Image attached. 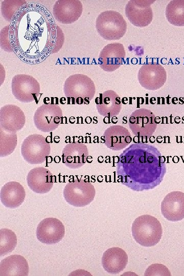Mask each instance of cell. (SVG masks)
Wrapping results in <instances>:
<instances>
[{
	"label": "cell",
	"instance_id": "19",
	"mask_svg": "<svg viewBox=\"0 0 184 276\" xmlns=\"http://www.w3.org/2000/svg\"><path fill=\"white\" fill-rule=\"evenodd\" d=\"M88 156V148L82 143H68L62 151V163L71 169H77L83 166Z\"/></svg>",
	"mask_w": 184,
	"mask_h": 276
},
{
	"label": "cell",
	"instance_id": "7",
	"mask_svg": "<svg viewBox=\"0 0 184 276\" xmlns=\"http://www.w3.org/2000/svg\"><path fill=\"white\" fill-rule=\"evenodd\" d=\"M96 191L94 186L85 179H76L68 183L63 189V197L70 205L83 207L94 199Z\"/></svg>",
	"mask_w": 184,
	"mask_h": 276
},
{
	"label": "cell",
	"instance_id": "11",
	"mask_svg": "<svg viewBox=\"0 0 184 276\" xmlns=\"http://www.w3.org/2000/svg\"><path fill=\"white\" fill-rule=\"evenodd\" d=\"M128 123L134 134L147 138L153 134L157 126L155 116L146 108L134 111L130 116Z\"/></svg>",
	"mask_w": 184,
	"mask_h": 276
},
{
	"label": "cell",
	"instance_id": "9",
	"mask_svg": "<svg viewBox=\"0 0 184 276\" xmlns=\"http://www.w3.org/2000/svg\"><path fill=\"white\" fill-rule=\"evenodd\" d=\"M62 111L57 104H43L36 110L33 117L35 127L43 132H50L59 126Z\"/></svg>",
	"mask_w": 184,
	"mask_h": 276
},
{
	"label": "cell",
	"instance_id": "6",
	"mask_svg": "<svg viewBox=\"0 0 184 276\" xmlns=\"http://www.w3.org/2000/svg\"><path fill=\"white\" fill-rule=\"evenodd\" d=\"M50 152V144L41 134L29 135L24 139L21 144V155L24 159L30 164H42Z\"/></svg>",
	"mask_w": 184,
	"mask_h": 276
},
{
	"label": "cell",
	"instance_id": "17",
	"mask_svg": "<svg viewBox=\"0 0 184 276\" xmlns=\"http://www.w3.org/2000/svg\"><path fill=\"white\" fill-rule=\"evenodd\" d=\"M161 212L169 221L182 220L184 218V193L173 191L166 195L161 203Z\"/></svg>",
	"mask_w": 184,
	"mask_h": 276
},
{
	"label": "cell",
	"instance_id": "23",
	"mask_svg": "<svg viewBox=\"0 0 184 276\" xmlns=\"http://www.w3.org/2000/svg\"><path fill=\"white\" fill-rule=\"evenodd\" d=\"M25 197L24 187L17 181H9L1 189V202L6 208L15 209L18 207L24 201Z\"/></svg>",
	"mask_w": 184,
	"mask_h": 276
},
{
	"label": "cell",
	"instance_id": "2",
	"mask_svg": "<svg viewBox=\"0 0 184 276\" xmlns=\"http://www.w3.org/2000/svg\"><path fill=\"white\" fill-rule=\"evenodd\" d=\"M25 11L31 28L22 11L15 23V48L23 56L32 59H36H36L41 58L50 52V39L34 34L50 32L52 25L41 10L32 7Z\"/></svg>",
	"mask_w": 184,
	"mask_h": 276
},
{
	"label": "cell",
	"instance_id": "22",
	"mask_svg": "<svg viewBox=\"0 0 184 276\" xmlns=\"http://www.w3.org/2000/svg\"><path fill=\"white\" fill-rule=\"evenodd\" d=\"M105 145L110 149L118 151L127 146L131 142L129 130L121 125H113L104 133Z\"/></svg>",
	"mask_w": 184,
	"mask_h": 276
},
{
	"label": "cell",
	"instance_id": "33",
	"mask_svg": "<svg viewBox=\"0 0 184 276\" xmlns=\"http://www.w3.org/2000/svg\"><path fill=\"white\" fill-rule=\"evenodd\" d=\"M127 98L126 97H124L122 100V102L123 104H126L127 103Z\"/></svg>",
	"mask_w": 184,
	"mask_h": 276
},
{
	"label": "cell",
	"instance_id": "16",
	"mask_svg": "<svg viewBox=\"0 0 184 276\" xmlns=\"http://www.w3.org/2000/svg\"><path fill=\"white\" fill-rule=\"evenodd\" d=\"M25 115L20 107L13 104H7L0 110L1 128L9 133H16L24 126Z\"/></svg>",
	"mask_w": 184,
	"mask_h": 276
},
{
	"label": "cell",
	"instance_id": "25",
	"mask_svg": "<svg viewBox=\"0 0 184 276\" xmlns=\"http://www.w3.org/2000/svg\"><path fill=\"white\" fill-rule=\"evenodd\" d=\"M165 15L171 25L184 26V0L170 1L166 7Z\"/></svg>",
	"mask_w": 184,
	"mask_h": 276
},
{
	"label": "cell",
	"instance_id": "21",
	"mask_svg": "<svg viewBox=\"0 0 184 276\" xmlns=\"http://www.w3.org/2000/svg\"><path fill=\"white\" fill-rule=\"evenodd\" d=\"M99 113L109 119L118 116L121 109L120 97L112 90H107L100 94L95 99Z\"/></svg>",
	"mask_w": 184,
	"mask_h": 276
},
{
	"label": "cell",
	"instance_id": "24",
	"mask_svg": "<svg viewBox=\"0 0 184 276\" xmlns=\"http://www.w3.org/2000/svg\"><path fill=\"white\" fill-rule=\"evenodd\" d=\"M28 273V262L22 256L12 255L1 261V276H27Z\"/></svg>",
	"mask_w": 184,
	"mask_h": 276
},
{
	"label": "cell",
	"instance_id": "4",
	"mask_svg": "<svg viewBox=\"0 0 184 276\" xmlns=\"http://www.w3.org/2000/svg\"><path fill=\"white\" fill-rule=\"evenodd\" d=\"M163 234L160 222L155 217L144 215L137 217L132 225V235L140 245L151 247L156 245Z\"/></svg>",
	"mask_w": 184,
	"mask_h": 276
},
{
	"label": "cell",
	"instance_id": "14",
	"mask_svg": "<svg viewBox=\"0 0 184 276\" xmlns=\"http://www.w3.org/2000/svg\"><path fill=\"white\" fill-rule=\"evenodd\" d=\"M125 55L123 44L118 42L109 43L101 51L98 63L104 71L113 72L123 64Z\"/></svg>",
	"mask_w": 184,
	"mask_h": 276
},
{
	"label": "cell",
	"instance_id": "10",
	"mask_svg": "<svg viewBox=\"0 0 184 276\" xmlns=\"http://www.w3.org/2000/svg\"><path fill=\"white\" fill-rule=\"evenodd\" d=\"M154 0H130L125 7V14L133 26L144 27L148 26L153 19L151 5Z\"/></svg>",
	"mask_w": 184,
	"mask_h": 276
},
{
	"label": "cell",
	"instance_id": "3",
	"mask_svg": "<svg viewBox=\"0 0 184 276\" xmlns=\"http://www.w3.org/2000/svg\"><path fill=\"white\" fill-rule=\"evenodd\" d=\"M63 91L71 104H88L95 95V85L87 75L76 74L65 80Z\"/></svg>",
	"mask_w": 184,
	"mask_h": 276
},
{
	"label": "cell",
	"instance_id": "27",
	"mask_svg": "<svg viewBox=\"0 0 184 276\" xmlns=\"http://www.w3.org/2000/svg\"><path fill=\"white\" fill-rule=\"evenodd\" d=\"M27 2L24 0H5L2 2L1 11L3 17L8 21H11Z\"/></svg>",
	"mask_w": 184,
	"mask_h": 276
},
{
	"label": "cell",
	"instance_id": "13",
	"mask_svg": "<svg viewBox=\"0 0 184 276\" xmlns=\"http://www.w3.org/2000/svg\"><path fill=\"white\" fill-rule=\"evenodd\" d=\"M65 234L63 223L55 218H47L38 224L36 235L37 239L42 243L53 244L60 242Z\"/></svg>",
	"mask_w": 184,
	"mask_h": 276
},
{
	"label": "cell",
	"instance_id": "29",
	"mask_svg": "<svg viewBox=\"0 0 184 276\" xmlns=\"http://www.w3.org/2000/svg\"><path fill=\"white\" fill-rule=\"evenodd\" d=\"M1 47L5 51L12 52L15 48V27L11 25L4 27L0 34Z\"/></svg>",
	"mask_w": 184,
	"mask_h": 276
},
{
	"label": "cell",
	"instance_id": "30",
	"mask_svg": "<svg viewBox=\"0 0 184 276\" xmlns=\"http://www.w3.org/2000/svg\"><path fill=\"white\" fill-rule=\"evenodd\" d=\"M50 52L54 54L58 52L62 48L64 35L62 29L56 24L52 25L50 34Z\"/></svg>",
	"mask_w": 184,
	"mask_h": 276
},
{
	"label": "cell",
	"instance_id": "15",
	"mask_svg": "<svg viewBox=\"0 0 184 276\" xmlns=\"http://www.w3.org/2000/svg\"><path fill=\"white\" fill-rule=\"evenodd\" d=\"M82 10V4L80 1L58 0L53 6V13L57 21L70 24L78 20Z\"/></svg>",
	"mask_w": 184,
	"mask_h": 276
},
{
	"label": "cell",
	"instance_id": "18",
	"mask_svg": "<svg viewBox=\"0 0 184 276\" xmlns=\"http://www.w3.org/2000/svg\"><path fill=\"white\" fill-rule=\"evenodd\" d=\"M29 188L34 192L44 194L50 191L54 184L53 176L51 171L43 167L31 169L27 176Z\"/></svg>",
	"mask_w": 184,
	"mask_h": 276
},
{
	"label": "cell",
	"instance_id": "26",
	"mask_svg": "<svg viewBox=\"0 0 184 276\" xmlns=\"http://www.w3.org/2000/svg\"><path fill=\"white\" fill-rule=\"evenodd\" d=\"M17 244L16 234L12 230L4 228L0 229V256L12 252Z\"/></svg>",
	"mask_w": 184,
	"mask_h": 276
},
{
	"label": "cell",
	"instance_id": "20",
	"mask_svg": "<svg viewBox=\"0 0 184 276\" xmlns=\"http://www.w3.org/2000/svg\"><path fill=\"white\" fill-rule=\"evenodd\" d=\"M128 259V255L123 249L113 247L104 251L102 258V264L107 272L117 274L125 268Z\"/></svg>",
	"mask_w": 184,
	"mask_h": 276
},
{
	"label": "cell",
	"instance_id": "5",
	"mask_svg": "<svg viewBox=\"0 0 184 276\" xmlns=\"http://www.w3.org/2000/svg\"><path fill=\"white\" fill-rule=\"evenodd\" d=\"M96 28L97 32L104 39L119 40L125 35L127 24L119 12L108 10L101 12L98 15Z\"/></svg>",
	"mask_w": 184,
	"mask_h": 276
},
{
	"label": "cell",
	"instance_id": "1",
	"mask_svg": "<svg viewBox=\"0 0 184 276\" xmlns=\"http://www.w3.org/2000/svg\"><path fill=\"white\" fill-rule=\"evenodd\" d=\"M166 173V158L154 146L131 144L121 153L117 165L118 181L135 191L152 189Z\"/></svg>",
	"mask_w": 184,
	"mask_h": 276
},
{
	"label": "cell",
	"instance_id": "31",
	"mask_svg": "<svg viewBox=\"0 0 184 276\" xmlns=\"http://www.w3.org/2000/svg\"><path fill=\"white\" fill-rule=\"evenodd\" d=\"M168 269L160 264H154L149 266L146 270L145 275H170Z\"/></svg>",
	"mask_w": 184,
	"mask_h": 276
},
{
	"label": "cell",
	"instance_id": "8",
	"mask_svg": "<svg viewBox=\"0 0 184 276\" xmlns=\"http://www.w3.org/2000/svg\"><path fill=\"white\" fill-rule=\"evenodd\" d=\"M40 85L33 76L27 74L15 75L11 81V90L19 102L29 103L36 101L40 93Z\"/></svg>",
	"mask_w": 184,
	"mask_h": 276
},
{
	"label": "cell",
	"instance_id": "28",
	"mask_svg": "<svg viewBox=\"0 0 184 276\" xmlns=\"http://www.w3.org/2000/svg\"><path fill=\"white\" fill-rule=\"evenodd\" d=\"M0 156L4 157L11 154L17 145L16 133H9L1 128Z\"/></svg>",
	"mask_w": 184,
	"mask_h": 276
},
{
	"label": "cell",
	"instance_id": "32",
	"mask_svg": "<svg viewBox=\"0 0 184 276\" xmlns=\"http://www.w3.org/2000/svg\"><path fill=\"white\" fill-rule=\"evenodd\" d=\"M155 141V138L153 136H151L149 137V142L151 143H154Z\"/></svg>",
	"mask_w": 184,
	"mask_h": 276
},
{
	"label": "cell",
	"instance_id": "12",
	"mask_svg": "<svg viewBox=\"0 0 184 276\" xmlns=\"http://www.w3.org/2000/svg\"><path fill=\"white\" fill-rule=\"evenodd\" d=\"M137 79L141 86L145 89L155 90L164 85L167 80V73L160 64H146L140 67Z\"/></svg>",
	"mask_w": 184,
	"mask_h": 276
}]
</instances>
